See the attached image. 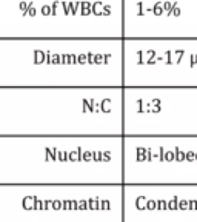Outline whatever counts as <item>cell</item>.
<instances>
[{"label": "cell", "mask_w": 197, "mask_h": 222, "mask_svg": "<svg viewBox=\"0 0 197 222\" xmlns=\"http://www.w3.org/2000/svg\"><path fill=\"white\" fill-rule=\"evenodd\" d=\"M89 157H91V154H89V153H86V154H83V159H86V160H88Z\"/></svg>", "instance_id": "e0dca14e"}, {"label": "cell", "mask_w": 197, "mask_h": 222, "mask_svg": "<svg viewBox=\"0 0 197 222\" xmlns=\"http://www.w3.org/2000/svg\"><path fill=\"white\" fill-rule=\"evenodd\" d=\"M98 207H100L102 210H111V202L108 199H105V201H102L100 204H98Z\"/></svg>", "instance_id": "8992f818"}, {"label": "cell", "mask_w": 197, "mask_h": 222, "mask_svg": "<svg viewBox=\"0 0 197 222\" xmlns=\"http://www.w3.org/2000/svg\"><path fill=\"white\" fill-rule=\"evenodd\" d=\"M136 159H137V162H143V160H146V159H145V154H136Z\"/></svg>", "instance_id": "9a60e30c"}, {"label": "cell", "mask_w": 197, "mask_h": 222, "mask_svg": "<svg viewBox=\"0 0 197 222\" xmlns=\"http://www.w3.org/2000/svg\"><path fill=\"white\" fill-rule=\"evenodd\" d=\"M145 153H146V148H143V146L136 148V154H145Z\"/></svg>", "instance_id": "4fadbf2b"}, {"label": "cell", "mask_w": 197, "mask_h": 222, "mask_svg": "<svg viewBox=\"0 0 197 222\" xmlns=\"http://www.w3.org/2000/svg\"><path fill=\"white\" fill-rule=\"evenodd\" d=\"M195 160H197V153H195Z\"/></svg>", "instance_id": "d6986e66"}, {"label": "cell", "mask_w": 197, "mask_h": 222, "mask_svg": "<svg viewBox=\"0 0 197 222\" xmlns=\"http://www.w3.org/2000/svg\"><path fill=\"white\" fill-rule=\"evenodd\" d=\"M103 108H105V111H108V108H109V102H108V100H105V104H103Z\"/></svg>", "instance_id": "2e32d148"}, {"label": "cell", "mask_w": 197, "mask_h": 222, "mask_svg": "<svg viewBox=\"0 0 197 222\" xmlns=\"http://www.w3.org/2000/svg\"><path fill=\"white\" fill-rule=\"evenodd\" d=\"M102 160L109 162V160H111V153H109V151H105V153L102 154Z\"/></svg>", "instance_id": "7c38bea8"}, {"label": "cell", "mask_w": 197, "mask_h": 222, "mask_svg": "<svg viewBox=\"0 0 197 222\" xmlns=\"http://www.w3.org/2000/svg\"><path fill=\"white\" fill-rule=\"evenodd\" d=\"M188 210H197V201H189L188 202Z\"/></svg>", "instance_id": "8fae6325"}, {"label": "cell", "mask_w": 197, "mask_h": 222, "mask_svg": "<svg viewBox=\"0 0 197 222\" xmlns=\"http://www.w3.org/2000/svg\"><path fill=\"white\" fill-rule=\"evenodd\" d=\"M146 210H156V201H146Z\"/></svg>", "instance_id": "9c48e42d"}, {"label": "cell", "mask_w": 197, "mask_h": 222, "mask_svg": "<svg viewBox=\"0 0 197 222\" xmlns=\"http://www.w3.org/2000/svg\"><path fill=\"white\" fill-rule=\"evenodd\" d=\"M86 207V202H80V208H85Z\"/></svg>", "instance_id": "ac0fdd59"}, {"label": "cell", "mask_w": 197, "mask_h": 222, "mask_svg": "<svg viewBox=\"0 0 197 222\" xmlns=\"http://www.w3.org/2000/svg\"><path fill=\"white\" fill-rule=\"evenodd\" d=\"M89 207H91L92 210H98V201H97V199H91V201H89Z\"/></svg>", "instance_id": "30bf717a"}, {"label": "cell", "mask_w": 197, "mask_h": 222, "mask_svg": "<svg viewBox=\"0 0 197 222\" xmlns=\"http://www.w3.org/2000/svg\"><path fill=\"white\" fill-rule=\"evenodd\" d=\"M177 210H188V201H185V199H179V202H177Z\"/></svg>", "instance_id": "5b68a950"}, {"label": "cell", "mask_w": 197, "mask_h": 222, "mask_svg": "<svg viewBox=\"0 0 197 222\" xmlns=\"http://www.w3.org/2000/svg\"><path fill=\"white\" fill-rule=\"evenodd\" d=\"M185 160H195V153L194 151H188V153H185Z\"/></svg>", "instance_id": "ba28073f"}, {"label": "cell", "mask_w": 197, "mask_h": 222, "mask_svg": "<svg viewBox=\"0 0 197 222\" xmlns=\"http://www.w3.org/2000/svg\"><path fill=\"white\" fill-rule=\"evenodd\" d=\"M156 210H166V201L160 199L156 202Z\"/></svg>", "instance_id": "52a82bcc"}, {"label": "cell", "mask_w": 197, "mask_h": 222, "mask_svg": "<svg viewBox=\"0 0 197 222\" xmlns=\"http://www.w3.org/2000/svg\"><path fill=\"white\" fill-rule=\"evenodd\" d=\"M146 197L145 196H139L136 199V208L137 210H146Z\"/></svg>", "instance_id": "6da1fadb"}, {"label": "cell", "mask_w": 197, "mask_h": 222, "mask_svg": "<svg viewBox=\"0 0 197 222\" xmlns=\"http://www.w3.org/2000/svg\"><path fill=\"white\" fill-rule=\"evenodd\" d=\"M174 160H177V162H183L185 160V153L180 150V148H176L174 150Z\"/></svg>", "instance_id": "3957f363"}, {"label": "cell", "mask_w": 197, "mask_h": 222, "mask_svg": "<svg viewBox=\"0 0 197 222\" xmlns=\"http://www.w3.org/2000/svg\"><path fill=\"white\" fill-rule=\"evenodd\" d=\"M94 160H102V153H92Z\"/></svg>", "instance_id": "5bb4252c"}, {"label": "cell", "mask_w": 197, "mask_h": 222, "mask_svg": "<svg viewBox=\"0 0 197 222\" xmlns=\"http://www.w3.org/2000/svg\"><path fill=\"white\" fill-rule=\"evenodd\" d=\"M177 202H179V197L174 196L169 202H166V210H177Z\"/></svg>", "instance_id": "7a4b0ae2"}, {"label": "cell", "mask_w": 197, "mask_h": 222, "mask_svg": "<svg viewBox=\"0 0 197 222\" xmlns=\"http://www.w3.org/2000/svg\"><path fill=\"white\" fill-rule=\"evenodd\" d=\"M163 160H166V162H172V160H174V151H165Z\"/></svg>", "instance_id": "277c9868"}]
</instances>
